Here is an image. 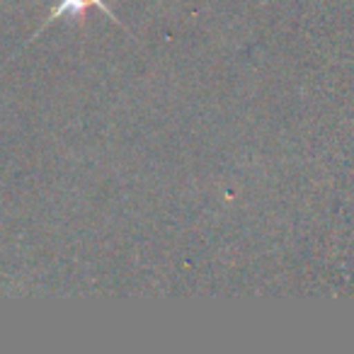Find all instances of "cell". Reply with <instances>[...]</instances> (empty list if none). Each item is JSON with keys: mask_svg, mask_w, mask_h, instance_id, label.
I'll list each match as a JSON object with an SVG mask.
<instances>
[{"mask_svg": "<svg viewBox=\"0 0 354 354\" xmlns=\"http://www.w3.org/2000/svg\"><path fill=\"white\" fill-rule=\"evenodd\" d=\"M93 8H100L102 12H107L109 17H112L117 25H122L119 22V17L114 15V10H109L107 6H104V0H61L59 6H54V10H51V15L46 17V22H44V27H49L51 22L56 20V17H61V15H73L78 22H83L85 20V15H88V10H93Z\"/></svg>", "mask_w": 354, "mask_h": 354, "instance_id": "cell-1", "label": "cell"}]
</instances>
